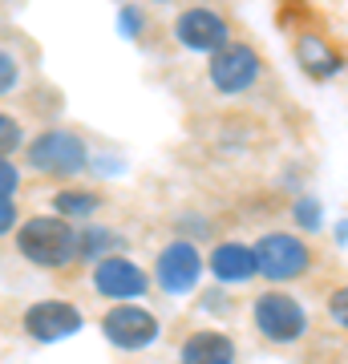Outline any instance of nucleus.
I'll use <instances>...</instances> for the list:
<instances>
[{
    "instance_id": "22",
    "label": "nucleus",
    "mask_w": 348,
    "mask_h": 364,
    "mask_svg": "<svg viewBox=\"0 0 348 364\" xmlns=\"http://www.w3.org/2000/svg\"><path fill=\"white\" fill-rule=\"evenodd\" d=\"M122 28H126V33H134V28H138V13H134V9H126V13H122Z\"/></svg>"
},
{
    "instance_id": "4",
    "label": "nucleus",
    "mask_w": 348,
    "mask_h": 364,
    "mask_svg": "<svg viewBox=\"0 0 348 364\" xmlns=\"http://www.w3.org/2000/svg\"><path fill=\"white\" fill-rule=\"evenodd\" d=\"M255 263H259V275H268V279H275V284H284V279H296V275H304L312 267V251L304 239H296V235H263L255 243Z\"/></svg>"
},
{
    "instance_id": "20",
    "label": "nucleus",
    "mask_w": 348,
    "mask_h": 364,
    "mask_svg": "<svg viewBox=\"0 0 348 364\" xmlns=\"http://www.w3.org/2000/svg\"><path fill=\"white\" fill-rule=\"evenodd\" d=\"M16 186H21V170H16L9 158H0V198L16 195Z\"/></svg>"
},
{
    "instance_id": "11",
    "label": "nucleus",
    "mask_w": 348,
    "mask_h": 364,
    "mask_svg": "<svg viewBox=\"0 0 348 364\" xmlns=\"http://www.w3.org/2000/svg\"><path fill=\"white\" fill-rule=\"evenodd\" d=\"M206 263H211L215 279H223V284H247L251 275H259L255 247H243V243H219Z\"/></svg>"
},
{
    "instance_id": "3",
    "label": "nucleus",
    "mask_w": 348,
    "mask_h": 364,
    "mask_svg": "<svg viewBox=\"0 0 348 364\" xmlns=\"http://www.w3.org/2000/svg\"><path fill=\"white\" fill-rule=\"evenodd\" d=\"M255 328L271 344H292V340H300L308 332V312L288 291H263L255 299Z\"/></svg>"
},
{
    "instance_id": "2",
    "label": "nucleus",
    "mask_w": 348,
    "mask_h": 364,
    "mask_svg": "<svg viewBox=\"0 0 348 364\" xmlns=\"http://www.w3.org/2000/svg\"><path fill=\"white\" fill-rule=\"evenodd\" d=\"M28 166L37 174H81L90 166V150L73 130H45L28 142Z\"/></svg>"
},
{
    "instance_id": "9",
    "label": "nucleus",
    "mask_w": 348,
    "mask_h": 364,
    "mask_svg": "<svg viewBox=\"0 0 348 364\" xmlns=\"http://www.w3.org/2000/svg\"><path fill=\"white\" fill-rule=\"evenodd\" d=\"M154 272H158L162 291L179 296V291H191V287H194V279H199V272H203V255H199L191 243L174 239V243H167V247H162V255H158V263H154Z\"/></svg>"
},
{
    "instance_id": "10",
    "label": "nucleus",
    "mask_w": 348,
    "mask_h": 364,
    "mask_svg": "<svg viewBox=\"0 0 348 364\" xmlns=\"http://www.w3.org/2000/svg\"><path fill=\"white\" fill-rule=\"evenodd\" d=\"M25 328L33 340H45V344H53V340H65L73 336L81 328V312L73 308V304H61V299H41V304H33L25 312Z\"/></svg>"
},
{
    "instance_id": "21",
    "label": "nucleus",
    "mask_w": 348,
    "mask_h": 364,
    "mask_svg": "<svg viewBox=\"0 0 348 364\" xmlns=\"http://www.w3.org/2000/svg\"><path fill=\"white\" fill-rule=\"evenodd\" d=\"M16 227V203L13 198H0V235H9Z\"/></svg>"
},
{
    "instance_id": "13",
    "label": "nucleus",
    "mask_w": 348,
    "mask_h": 364,
    "mask_svg": "<svg viewBox=\"0 0 348 364\" xmlns=\"http://www.w3.org/2000/svg\"><path fill=\"white\" fill-rule=\"evenodd\" d=\"M296 53H300V65L308 69L312 77H332L336 69H340V57H336V53L328 49L320 37H312V33H304V37H300Z\"/></svg>"
},
{
    "instance_id": "12",
    "label": "nucleus",
    "mask_w": 348,
    "mask_h": 364,
    "mask_svg": "<svg viewBox=\"0 0 348 364\" xmlns=\"http://www.w3.org/2000/svg\"><path fill=\"white\" fill-rule=\"evenodd\" d=\"M182 364H235V344L223 332H194L179 352Z\"/></svg>"
},
{
    "instance_id": "7",
    "label": "nucleus",
    "mask_w": 348,
    "mask_h": 364,
    "mask_svg": "<svg viewBox=\"0 0 348 364\" xmlns=\"http://www.w3.org/2000/svg\"><path fill=\"white\" fill-rule=\"evenodd\" d=\"M174 37L194 53H223L231 45V25L215 9H186L174 25Z\"/></svg>"
},
{
    "instance_id": "19",
    "label": "nucleus",
    "mask_w": 348,
    "mask_h": 364,
    "mask_svg": "<svg viewBox=\"0 0 348 364\" xmlns=\"http://www.w3.org/2000/svg\"><path fill=\"white\" fill-rule=\"evenodd\" d=\"M21 81V65H16V57H9V53L0 49V93H9Z\"/></svg>"
},
{
    "instance_id": "1",
    "label": "nucleus",
    "mask_w": 348,
    "mask_h": 364,
    "mask_svg": "<svg viewBox=\"0 0 348 364\" xmlns=\"http://www.w3.org/2000/svg\"><path fill=\"white\" fill-rule=\"evenodd\" d=\"M16 247L37 267H69L81 255V231L69 219L37 215L16 231Z\"/></svg>"
},
{
    "instance_id": "14",
    "label": "nucleus",
    "mask_w": 348,
    "mask_h": 364,
    "mask_svg": "<svg viewBox=\"0 0 348 364\" xmlns=\"http://www.w3.org/2000/svg\"><path fill=\"white\" fill-rule=\"evenodd\" d=\"M53 207H57V219H85V215H93L102 207V198L93 191H61L53 198Z\"/></svg>"
},
{
    "instance_id": "6",
    "label": "nucleus",
    "mask_w": 348,
    "mask_h": 364,
    "mask_svg": "<svg viewBox=\"0 0 348 364\" xmlns=\"http://www.w3.org/2000/svg\"><path fill=\"white\" fill-rule=\"evenodd\" d=\"M259 69H263L259 53L251 49V45H243V41H231L223 53L211 57V81H215V90H223V93L251 90L255 77H259Z\"/></svg>"
},
{
    "instance_id": "17",
    "label": "nucleus",
    "mask_w": 348,
    "mask_h": 364,
    "mask_svg": "<svg viewBox=\"0 0 348 364\" xmlns=\"http://www.w3.org/2000/svg\"><path fill=\"white\" fill-rule=\"evenodd\" d=\"M296 219H300L304 231H316V227H320V203H316V198H300L296 203Z\"/></svg>"
},
{
    "instance_id": "5",
    "label": "nucleus",
    "mask_w": 348,
    "mask_h": 364,
    "mask_svg": "<svg viewBox=\"0 0 348 364\" xmlns=\"http://www.w3.org/2000/svg\"><path fill=\"white\" fill-rule=\"evenodd\" d=\"M102 332L110 344L134 352L158 340V320H154V312H146L138 304H117V308H110L102 316Z\"/></svg>"
},
{
    "instance_id": "16",
    "label": "nucleus",
    "mask_w": 348,
    "mask_h": 364,
    "mask_svg": "<svg viewBox=\"0 0 348 364\" xmlns=\"http://www.w3.org/2000/svg\"><path fill=\"white\" fill-rule=\"evenodd\" d=\"M21 142H25V134H21V122H13L9 114H0V158L13 154Z\"/></svg>"
},
{
    "instance_id": "18",
    "label": "nucleus",
    "mask_w": 348,
    "mask_h": 364,
    "mask_svg": "<svg viewBox=\"0 0 348 364\" xmlns=\"http://www.w3.org/2000/svg\"><path fill=\"white\" fill-rule=\"evenodd\" d=\"M328 316H332L340 328H348V284L336 287L332 296H328Z\"/></svg>"
},
{
    "instance_id": "8",
    "label": "nucleus",
    "mask_w": 348,
    "mask_h": 364,
    "mask_svg": "<svg viewBox=\"0 0 348 364\" xmlns=\"http://www.w3.org/2000/svg\"><path fill=\"white\" fill-rule=\"evenodd\" d=\"M93 287H97L105 299L130 304V299L146 296V272L138 263H130L126 255H110V259H102L93 267Z\"/></svg>"
},
{
    "instance_id": "15",
    "label": "nucleus",
    "mask_w": 348,
    "mask_h": 364,
    "mask_svg": "<svg viewBox=\"0 0 348 364\" xmlns=\"http://www.w3.org/2000/svg\"><path fill=\"white\" fill-rule=\"evenodd\" d=\"M122 247V239L117 235H110L105 227H90V231H81V255L85 259H110V251Z\"/></svg>"
}]
</instances>
